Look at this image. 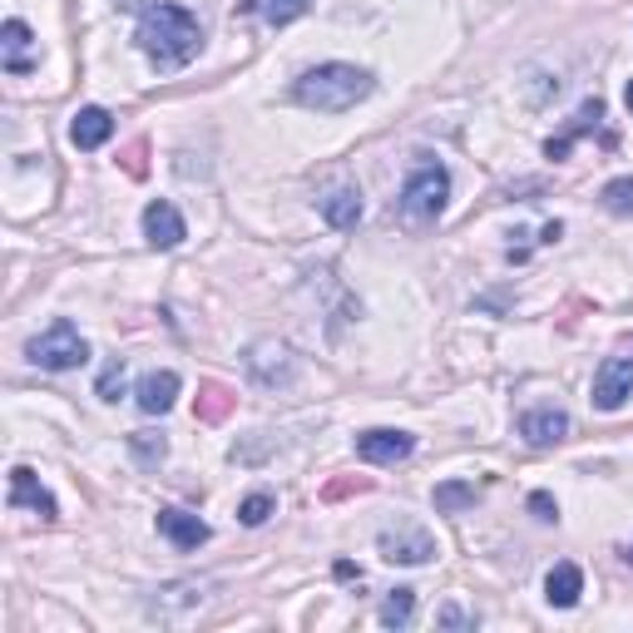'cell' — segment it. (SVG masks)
Returning a JSON list of instances; mask_svg holds the SVG:
<instances>
[{"label": "cell", "mask_w": 633, "mask_h": 633, "mask_svg": "<svg viewBox=\"0 0 633 633\" xmlns=\"http://www.w3.org/2000/svg\"><path fill=\"white\" fill-rule=\"evenodd\" d=\"M144 238H149V248H178V242L188 238L184 218H178L174 204H164V198H154L149 208H144Z\"/></svg>", "instance_id": "obj_11"}, {"label": "cell", "mask_w": 633, "mask_h": 633, "mask_svg": "<svg viewBox=\"0 0 633 633\" xmlns=\"http://www.w3.org/2000/svg\"><path fill=\"white\" fill-rule=\"evenodd\" d=\"M624 104H629V114H633V80L624 84Z\"/></svg>", "instance_id": "obj_31"}, {"label": "cell", "mask_w": 633, "mask_h": 633, "mask_svg": "<svg viewBox=\"0 0 633 633\" xmlns=\"http://www.w3.org/2000/svg\"><path fill=\"white\" fill-rule=\"evenodd\" d=\"M604 208L609 214H633V178H614V184H604Z\"/></svg>", "instance_id": "obj_26"}, {"label": "cell", "mask_w": 633, "mask_h": 633, "mask_svg": "<svg viewBox=\"0 0 633 633\" xmlns=\"http://www.w3.org/2000/svg\"><path fill=\"white\" fill-rule=\"evenodd\" d=\"M242 366H248V376L258 386H268V392H278V386H288L292 376H298V356H292V346L288 342H272V336L252 342L248 356H242Z\"/></svg>", "instance_id": "obj_6"}, {"label": "cell", "mask_w": 633, "mask_h": 633, "mask_svg": "<svg viewBox=\"0 0 633 633\" xmlns=\"http://www.w3.org/2000/svg\"><path fill=\"white\" fill-rule=\"evenodd\" d=\"M158 535H164L174 550H198V544H208V535L214 530L188 510H158Z\"/></svg>", "instance_id": "obj_12"}, {"label": "cell", "mask_w": 633, "mask_h": 633, "mask_svg": "<svg viewBox=\"0 0 633 633\" xmlns=\"http://www.w3.org/2000/svg\"><path fill=\"white\" fill-rule=\"evenodd\" d=\"M599 120H604V104H599V100H589L584 110L574 114V124H569V129L559 134V139H550V144H544V154H550V158H564V154H569V144H574L579 134H584L589 124H599Z\"/></svg>", "instance_id": "obj_19"}, {"label": "cell", "mask_w": 633, "mask_h": 633, "mask_svg": "<svg viewBox=\"0 0 633 633\" xmlns=\"http://www.w3.org/2000/svg\"><path fill=\"white\" fill-rule=\"evenodd\" d=\"M30 362H35L40 372H75V366L90 362V342L80 336V326L70 322V316H60V322H50L45 332L30 342Z\"/></svg>", "instance_id": "obj_4"}, {"label": "cell", "mask_w": 633, "mask_h": 633, "mask_svg": "<svg viewBox=\"0 0 633 633\" xmlns=\"http://www.w3.org/2000/svg\"><path fill=\"white\" fill-rule=\"evenodd\" d=\"M520 436L530 440L535 450L559 446V440L569 436V416L559 406H535V411H525V416H520Z\"/></svg>", "instance_id": "obj_9"}, {"label": "cell", "mask_w": 633, "mask_h": 633, "mask_svg": "<svg viewBox=\"0 0 633 633\" xmlns=\"http://www.w3.org/2000/svg\"><path fill=\"white\" fill-rule=\"evenodd\" d=\"M446 198H450V174L436 164V158H421L411 168L406 188H401V218L406 224H436L446 214Z\"/></svg>", "instance_id": "obj_3"}, {"label": "cell", "mask_w": 633, "mask_h": 633, "mask_svg": "<svg viewBox=\"0 0 633 633\" xmlns=\"http://www.w3.org/2000/svg\"><path fill=\"white\" fill-rule=\"evenodd\" d=\"M110 134H114V114L100 110V104H90V110H80L75 120H70V139H75V149H100Z\"/></svg>", "instance_id": "obj_15"}, {"label": "cell", "mask_w": 633, "mask_h": 633, "mask_svg": "<svg viewBox=\"0 0 633 633\" xmlns=\"http://www.w3.org/2000/svg\"><path fill=\"white\" fill-rule=\"evenodd\" d=\"M411 450H416V436L411 430H366V436H356V456L372 460V466H396V460H406Z\"/></svg>", "instance_id": "obj_8"}, {"label": "cell", "mask_w": 633, "mask_h": 633, "mask_svg": "<svg viewBox=\"0 0 633 633\" xmlns=\"http://www.w3.org/2000/svg\"><path fill=\"white\" fill-rule=\"evenodd\" d=\"M475 485H466V480H446V485H436V495H430V500H436V510L440 515H456V510H466V505H475Z\"/></svg>", "instance_id": "obj_21"}, {"label": "cell", "mask_w": 633, "mask_h": 633, "mask_svg": "<svg viewBox=\"0 0 633 633\" xmlns=\"http://www.w3.org/2000/svg\"><path fill=\"white\" fill-rule=\"evenodd\" d=\"M416 619V589H392L382 604V624L386 629H406Z\"/></svg>", "instance_id": "obj_20"}, {"label": "cell", "mask_w": 633, "mask_h": 633, "mask_svg": "<svg viewBox=\"0 0 633 633\" xmlns=\"http://www.w3.org/2000/svg\"><path fill=\"white\" fill-rule=\"evenodd\" d=\"M332 574H336V579H362V569H356L352 559H336V569H332Z\"/></svg>", "instance_id": "obj_30"}, {"label": "cell", "mask_w": 633, "mask_h": 633, "mask_svg": "<svg viewBox=\"0 0 633 633\" xmlns=\"http://www.w3.org/2000/svg\"><path fill=\"white\" fill-rule=\"evenodd\" d=\"M436 619H440V624H446V629H475V619H470V614H460L456 604H446Z\"/></svg>", "instance_id": "obj_29"}, {"label": "cell", "mask_w": 633, "mask_h": 633, "mask_svg": "<svg viewBox=\"0 0 633 633\" xmlns=\"http://www.w3.org/2000/svg\"><path fill=\"white\" fill-rule=\"evenodd\" d=\"M198 604H204V584H194V579H188V584H168L149 604V619H158V624H178V619Z\"/></svg>", "instance_id": "obj_13"}, {"label": "cell", "mask_w": 633, "mask_h": 633, "mask_svg": "<svg viewBox=\"0 0 633 633\" xmlns=\"http://www.w3.org/2000/svg\"><path fill=\"white\" fill-rule=\"evenodd\" d=\"M10 505H30V510L40 515V520H55V515H60V510H55V495H50L45 485H40L25 466L10 470Z\"/></svg>", "instance_id": "obj_14"}, {"label": "cell", "mask_w": 633, "mask_h": 633, "mask_svg": "<svg viewBox=\"0 0 633 633\" xmlns=\"http://www.w3.org/2000/svg\"><path fill=\"white\" fill-rule=\"evenodd\" d=\"M366 94H372V75L356 65H336V60L308 70V75L292 84V100L308 104L316 114H342V110H352V104H362Z\"/></svg>", "instance_id": "obj_2"}, {"label": "cell", "mask_w": 633, "mask_h": 633, "mask_svg": "<svg viewBox=\"0 0 633 633\" xmlns=\"http://www.w3.org/2000/svg\"><path fill=\"white\" fill-rule=\"evenodd\" d=\"M316 214L326 218V224L332 228H356L362 224V188L356 184H336V188H326L322 198H316Z\"/></svg>", "instance_id": "obj_10"}, {"label": "cell", "mask_w": 633, "mask_h": 633, "mask_svg": "<svg viewBox=\"0 0 633 633\" xmlns=\"http://www.w3.org/2000/svg\"><path fill=\"white\" fill-rule=\"evenodd\" d=\"M530 510L540 515V520H559V505H554L550 490H535V495H530Z\"/></svg>", "instance_id": "obj_28"}, {"label": "cell", "mask_w": 633, "mask_h": 633, "mask_svg": "<svg viewBox=\"0 0 633 633\" xmlns=\"http://www.w3.org/2000/svg\"><path fill=\"white\" fill-rule=\"evenodd\" d=\"M0 50H6V70H10V75H25V70H35V55H30V25H25V20H6V25H0Z\"/></svg>", "instance_id": "obj_18"}, {"label": "cell", "mask_w": 633, "mask_h": 633, "mask_svg": "<svg viewBox=\"0 0 633 633\" xmlns=\"http://www.w3.org/2000/svg\"><path fill=\"white\" fill-rule=\"evenodd\" d=\"M376 550H382L386 564H430V559H436V535H430L421 520L396 515L392 525H382Z\"/></svg>", "instance_id": "obj_5"}, {"label": "cell", "mask_w": 633, "mask_h": 633, "mask_svg": "<svg viewBox=\"0 0 633 633\" xmlns=\"http://www.w3.org/2000/svg\"><path fill=\"white\" fill-rule=\"evenodd\" d=\"M629 559H633V544H629Z\"/></svg>", "instance_id": "obj_32"}, {"label": "cell", "mask_w": 633, "mask_h": 633, "mask_svg": "<svg viewBox=\"0 0 633 633\" xmlns=\"http://www.w3.org/2000/svg\"><path fill=\"white\" fill-rule=\"evenodd\" d=\"M252 10H262L268 25H292L298 15H308V0H252Z\"/></svg>", "instance_id": "obj_22"}, {"label": "cell", "mask_w": 633, "mask_h": 633, "mask_svg": "<svg viewBox=\"0 0 633 633\" xmlns=\"http://www.w3.org/2000/svg\"><path fill=\"white\" fill-rule=\"evenodd\" d=\"M129 450L139 456V466H158V460L168 456V440L154 436V430H134V436H129Z\"/></svg>", "instance_id": "obj_23"}, {"label": "cell", "mask_w": 633, "mask_h": 633, "mask_svg": "<svg viewBox=\"0 0 633 633\" xmlns=\"http://www.w3.org/2000/svg\"><path fill=\"white\" fill-rule=\"evenodd\" d=\"M272 510H278V500H272L268 490H252L248 500L238 505V520H242V525H262V520H268Z\"/></svg>", "instance_id": "obj_25"}, {"label": "cell", "mask_w": 633, "mask_h": 633, "mask_svg": "<svg viewBox=\"0 0 633 633\" xmlns=\"http://www.w3.org/2000/svg\"><path fill=\"white\" fill-rule=\"evenodd\" d=\"M629 396H633V352L609 356V362L594 372V406L599 411H619Z\"/></svg>", "instance_id": "obj_7"}, {"label": "cell", "mask_w": 633, "mask_h": 633, "mask_svg": "<svg viewBox=\"0 0 633 633\" xmlns=\"http://www.w3.org/2000/svg\"><path fill=\"white\" fill-rule=\"evenodd\" d=\"M100 396L104 401H120L124 396V362H120V356H114V362L100 372Z\"/></svg>", "instance_id": "obj_27"}, {"label": "cell", "mask_w": 633, "mask_h": 633, "mask_svg": "<svg viewBox=\"0 0 633 633\" xmlns=\"http://www.w3.org/2000/svg\"><path fill=\"white\" fill-rule=\"evenodd\" d=\"M134 396H139V411H144V416H164V411L178 401V372H149Z\"/></svg>", "instance_id": "obj_17"}, {"label": "cell", "mask_w": 633, "mask_h": 633, "mask_svg": "<svg viewBox=\"0 0 633 633\" xmlns=\"http://www.w3.org/2000/svg\"><path fill=\"white\" fill-rule=\"evenodd\" d=\"M579 594H584V569L579 564H554L550 574H544V599H550L554 609H574L579 604Z\"/></svg>", "instance_id": "obj_16"}, {"label": "cell", "mask_w": 633, "mask_h": 633, "mask_svg": "<svg viewBox=\"0 0 633 633\" xmlns=\"http://www.w3.org/2000/svg\"><path fill=\"white\" fill-rule=\"evenodd\" d=\"M228 411H234V396H228L224 386L208 382V386H204V396H198V416H204V421H224Z\"/></svg>", "instance_id": "obj_24"}, {"label": "cell", "mask_w": 633, "mask_h": 633, "mask_svg": "<svg viewBox=\"0 0 633 633\" xmlns=\"http://www.w3.org/2000/svg\"><path fill=\"white\" fill-rule=\"evenodd\" d=\"M134 40H139V50L158 70H184L198 55V45H204V30H198V20L184 6L158 0V6H149L139 15V35Z\"/></svg>", "instance_id": "obj_1"}]
</instances>
